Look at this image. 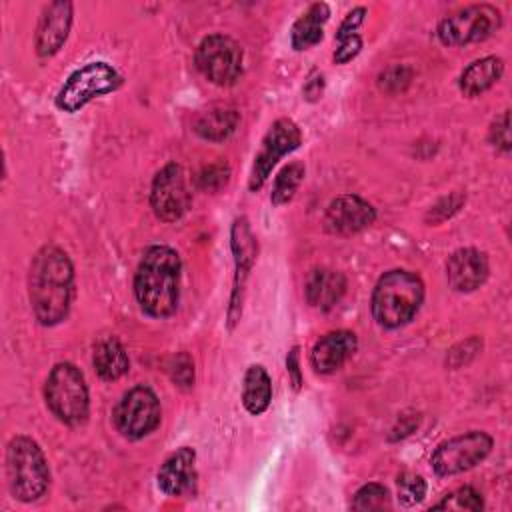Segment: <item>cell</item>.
Returning <instances> with one entry per match:
<instances>
[{
    "label": "cell",
    "instance_id": "obj_13",
    "mask_svg": "<svg viewBox=\"0 0 512 512\" xmlns=\"http://www.w3.org/2000/svg\"><path fill=\"white\" fill-rule=\"evenodd\" d=\"M230 244H232V252H234V264H236V274H234V288H232V298H230V310H228V318L230 324L236 322V318L240 316V308H242V290L246 284V278L250 274V268L254 264L256 258V238L250 230V224L246 218H236L232 224V232H230Z\"/></svg>",
    "mask_w": 512,
    "mask_h": 512
},
{
    "label": "cell",
    "instance_id": "obj_19",
    "mask_svg": "<svg viewBox=\"0 0 512 512\" xmlns=\"http://www.w3.org/2000/svg\"><path fill=\"white\" fill-rule=\"evenodd\" d=\"M306 300L314 308L330 310L334 308L346 292L344 274L330 268H316L306 282Z\"/></svg>",
    "mask_w": 512,
    "mask_h": 512
},
{
    "label": "cell",
    "instance_id": "obj_32",
    "mask_svg": "<svg viewBox=\"0 0 512 512\" xmlns=\"http://www.w3.org/2000/svg\"><path fill=\"white\" fill-rule=\"evenodd\" d=\"M490 142L502 150V152H508L510 150V114L508 110H504L494 122H492V128H490Z\"/></svg>",
    "mask_w": 512,
    "mask_h": 512
},
{
    "label": "cell",
    "instance_id": "obj_3",
    "mask_svg": "<svg viewBox=\"0 0 512 512\" xmlns=\"http://www.w3.org/2000/svg\"><path fill=\"white\" fill-rule=\"evenodd\" d=\"M424 300V282L410 270H390L380 276L372 292V316L384 328H398L412 320Z\"/></svg>",
    "mask_w": 512,
    "mask_h": 512
},
{
    "label": "cell",
    "instance_id": "obj_27",
    "mask_svg": "<svg viewBox=\"0 0 512 512\" xmlns=\"http://www.w3.org/2000/svg\"><path fill=\"white\" fill-rule=\"evenodd\" d=\"M426 496V482L418 474H402L398 478V498L404 506H414Z\"/></svg>",
    "mask_w": 512,
    "mask_h": 512
},
{
    "label": "cell",
    "instance_id": "obj_12",
    "mask_svg": "<svg viewBox=\"0 0 512 512\" xmlns=\"http://www.w3.org/2000/svg\"><path fill=\"white\" fill-rule=\"evenodd\" d=\"M150 204L154 214L164 222H176L184 216L190 204V194L180 164L170 162L154 176Z\"/></svg>",
    "mask_w": 512,
    "mask_h": 512
},
{
    "label": "cell",
    "instance_id": "obj_30",
    "mask_svg": "<svg viewBox=\"0 0 512 512\" xmlns=\"http://www.w3.org/2000/svg\"><path fill=\"white\" fill-rule=\"evenodd\" d=\"M230 178V168L224 164V162H216V164H210L206 166L200 176H198V182H200V188L208 190V192H216L220 190L222 186H226Z\"/></svg>",
    "mask_w": 512,
    "mask_h": 512
},
{
    "label": "cell",
    "instance_id": "obj_22",
    "mask_svg": "<svg viewBox=\"0 0 512 512\" xmlns=\"http://www.w3.org/2000/svg\"><path fill=\"white\" fill-rule=\"evenodd\" d=\"M92 364L102 380H118L128 372V356L124 346L116 338H104L96 344Z\"/></svg>",
    "mask_w": 512,
    "mask_h": 512
},
{
    "label": "cell",
    "instance_id": "obj_21",
    "mask_svg": "<svg viewBox=\"0 0 512 512\" xmlns=\"http://www.w3.org/2000/svg\"><path fill=\"white\" fill-rule=\"evenodd\" d=\"M238 112L230 106H212L198 114L194 120V130L204 140H226L238 126Z\"/></svg>",
    "mask_w": 512,
    "mask_h": 512
},
{
    "label": "cell",
    "instance_id": "obj_33",
    "mask_svg": "<svg viewBox=\"0 0 512 512\" xmlns=\"http://www.w3.org/2000/svg\"><path fill=\"white\" fill-rule=\"evenodd\" d=\"M360 48H362V40H360L358 34L342 38V40H338V48L334 52V60L338 64H346V62H350L360 52Z\"/></svg>",
    "mask_w": 512,
    "mask_h": 512
},
{
    "label": "cell",
    "instance_id": "obj_28",
    "mask_svg": "<svg viewBox=\"0 0 512 512\" xmlns=\"http://www.w3.org/2000/svg\"><path fill=\"white\" fill-rule=\"evenodd\" d=\"M434 508H464V510H482L484 500L472 486H460L452 494H448L440 504Z\"/></svg>",
    "mask_w": 512,
    "mask_h": 512
},
{
    "label": "cell",
    "instance_id": "obj_16",
    "mask_svg": "<svg viewBox=\"0 0 512 512\" xmlns=\"http://www.w3.org/2000/svg\"><path fill=\"white\" fill-rule=\"evenodd\" d=\"M72 24V4L70 2H52L42 10L38 28H36V52L40 56L56 54L68 38Z\"/></svg>",
    "mask_w": 512,
    "mask_h": 512
},
{
    "label": "cell",
    "instance_id": "obj_18",
    "mask_svg": "<svg viewBox=\"0 0 512 512\" xmlns=\"http://www.w3.org/2000/svg\"><path fill=\"white\" fill-rule=\"evenodd\" d=\"M194 460L196 452L188 446L178 448L170 454L158 470V488L168 496H180L194 484Z\"/></svg>",
    "mask_w": 512,
    "mask_h": 512
},
{
    "label": "cell",
    "instance_id": "obj_6",
    "mask_svg": "<svg viewBox=\"0 0 512 512\" xmlns=\"http://www.w3.org/2000/svg\"><path fill=\"white\" fill-rule=\"evenodd\" d=\"M502 24V14L490 4H472L446 16L438 24V38L446 46L482 42Z\"/></svg>",
    "mask_w": 512,
    "mask_h": 512
},
{
    "label": "cell",
    "instance_id": "obj_2",
    "mask_svg": "<svg viewBox=\"0 0 512 512\" xmlns=\"http://www.w3.org/2000/svg\"><path fill=\"white\" fill-rule=\"evenodd\" d=\"M182 262L170 246H150L134 276V294L140 308L154 318L170 316L178 306Z\"/></svg>",
    "mask_w": 512,
    "mask_h": 512
},
{
    "label": "cell",
    "instance_id": "obj_1",
    "mask_svg": "<svg viewBox=\"0 0 512 512\" xmlns=\"http://www.w3.org/2000/svg\"><path fill=\"white\" fill-rule=\"evenodd\" d=\"M74 294V268L68 254L56 246L40 248L30 264L28 296L34 316L54 326L68 316Z\"/></svg>",
    "mask_w": 512,
    "mask_h": 512
},
{
    "label": "cell",
    "instance_id": "obj_5",
    "mask_svg": "<svg viewBox=\"0 0 512 512\" xmlns=\"http://www.w3.org/2000/svg\"><path fill=\"white\" fill-rule=\"evenodd\" d=\"M44 396L48 408L60 422L78 426L86 420L90 406L88 386L74 364L60 362L52 368L44 386Z\"/></svg>",
    "mask_w": 512,
    "mask_h": 512
},
{
    "label": "cell",
    "instance_id": "obj_9",
    "mask_svg": "<svg viewBox=\"0 0 512 512\" xmlns=\"http://www.w3.org/2000/svg\"><path fill=\"white\" fill-rule=\"evenodd\" d=\"M160 402L148 386H134L128 390L114 410V424L118 432L130 440L148 436L160 424Z\"/></svg>",
    "mask_w": 512,
    "mask_h": 512
},
{
    "label": "cell",
    "instance_id": "obj_35",
    "mask_svg": "<svg viewBox=\"0 0 512 512\" xmlns=\"http://www.w3.org/2000/svg\"><path fill=\"white\" fill-rule=\"evenodd\" d=\"M286 366H288V372L292 374V384L294 388H300V382H302V376H300V368H298V346H294L286 358Z\"/></svg>",
    "mask_w": 512,
    "mask_h": 512
},
{
    "label": "cell",
    "instance_id": "obj_34",
    "mask_svg": "<svg viewBox=\"0 0 512 512\" xmlns=\"http://www.w3.org/2000/svg\"><path fill=\"white\" fill-rule=\"evenodd\" d=\"M410 80V72L402 66L388 68L384 74H380V86L386 90H400Z\"/></svg>",
    "mask_w": 512,
    "mask_h": 512
},
{
    "label": "cell",
    "instance_id": "obj_25",
    "mask_svg": "<svg viewBox=\"0 0 512 512\" xmlns=\"http://www.w3.org/2000/svg\"><path fill=\"white\" fill-rule=\"evenodd\" d=\"M302 178H304V166L300 162H292V164L284 166L274 180V188H272V196H270L272 204L280 206V204H286L288 200H292Z\"/></svg>",
    "mask_w": 512,
    "mask_h": 512
},
{
    "label": "cell",
    "instance_id": "obj_7",
    "mask_svg": "<svg viewBox=\"0 0 512 512\" xmlns=\"http://www.w3.org/2000/svg\"><path fill=\"white\" fill-rule=\"evenodd\" d=\"M120 74L106 62H90L78 68L60 88L56 104L60 110L76 112L92 98L108 94L120 86Z\"/></svg>",
    "mask_w": 512,
    "mask_h": 512
},
{
    "label": "cell",
    "instance_id": "obj_10",
    "mask_svg": "<svg viewBox=\"0 0 512 512\" xmlns=\"http://www.w3.org/2000/svg\"><path fill=\"white\" fill-rule=\"evenodd\" d=\"M242 58V48L224 34L206 36L196 50L198 70L218 86H230L240 78Z\"/></svg>",
    "mask_w": 512,
    "mask_h": 512
},
{
    "label": "cell",
    "instance_id": "obj_15",
    "mask_svg": "<svg viewBox=\"0 0 512 512\" xmlns=\"http://www.w3.org/2000/svg\"><path fill=\"white\" fill-rule=\"evenodd\" d=\"M488 258L476 248L456 250L446 264L448 284L458 292H472L488 278Z\"/></svg>",
    "mask_w": 512,
    "mask_h": 512
},
{
    "label": "cell",
    "instance_id": "obj_29",
    "mask_svg": "<svg viewBox=\"0 0 512 512\" xmlns=\"http://www.w3.org/2000/svg\"><path fill=\"white\" fill-rule=\"evenodd\" d=\"M168 372L174 384L180 388H190L194 384V362L186 352H180L170 358Z\"/></svg>",
    "mask_w": 512,
    "mask_h": 512
},
{
    "label": "cell",
    "instance_id": "obj_11",
    "mask_svg": "<svg viewBox=\"0 0 512 512\" xmlns=\"http://www.w3.org/2000/svg\"><path fill=\"white\" fill-rule=\"evenodd\" d=\"M302 142V134L300 128L290 120V118H280L276 120L270 130L266 132L264 140H262V148L254 158V166L250 172V190H258L262 188V184L266 182V178L270 176L272 168L278 164V160L296 150Z\"/></svg>",
    "mask_w": 512,
    "mask_h": 512
},
{
    "label": "cell",
    "instance_id": "obj_14",
    "mask_svg": "<svg viewBox=\"0 0 512 512\" xmlns=\"http://www.w3.org/2000/svg\"><path fill=\"white\" fill-rule=\"evenodd\" d=\"M376 220V210L370 202L356 194H342L334 198L326 210V228L334 234H356Z\"/></svg>",
    "mask_w": 512,
    "mask_h": 512
},
{
    "label": "cell",
    "instance_id": "obj_20",
    "mask_svg": "<svg viewBox=\"0 0 512 512\" xmlns=\"http://www.w3.org/2000/svg\"><path fill=\"white\" fill-rule=\"evenodd\" d=\"M504 72V62L496 56H486L480 60H474L468 68H464L460 76V90L466 96H478L492 88Z\"/></svg>",
    "mask_w": 512,
    "mask_h": 512
},
{
    "label": "cell",
    "instance_id": "obj_17",
    "mask_svg": "<svg viewBox=\"0 0 512 512\" xmlns=\"http://www.w3.org/2000/svg\"><path fill=\"white\" fill-rule=\"evenodd\" d=\"M358 348V340L350 330H334L324 334L310 352V362L316 372L332 374L344 366Z\"/></svg>",
    "mask_w": 512,
    "mask_h": 512
},
{
    "label": "cell",
    "instance_id": "obj_23",
    "mask_svg": "<svg viewBox=\"0 0 512 512\" xmlns=\"http://www.w3.org/2000/svg\"><path fill=\"white\" fill-rule=\"evenodd\" d=\"M330 16V10L324 2L312 4L306 14H302L292 26V46L296 50H306L322 40V28Z\"/></svg>",
    "mask_w": 512,
    "mask_h": 512
},
{
    "label": "cell",
    "instance_id": "obj_26",
    "mask_svg": "<svg viewBox=\"0 0 512 512\" xmlns=\"http://www.w3.org/2000/svg\"><path fill=\"white\" fill-rule=\"evenodd\" d=\"M352 508L354 510H384V508H390V492L386 486L378 484V482H370V484H364L356 494H354V500H352Z\"/></svg>",
    "mask_w": 512,
    "mask_h": 512
},
{
    "label": "cell",
    "instance_id": "obj_4",
    "mask_svg": "<svg viewBox=\"0 0 512 512\" xmlns=\"http://www.w3.org/2000/svg\"><path fill=\"white\" fill-rule=\"evenodd\" d=\"M6 476L12 496L34 502L48 490L50 470L40 446L28 436H14L6 448Z\"/></svg>",
    "mask_w": 512,
    "mask_h": 512
},
{
    "label": "cell",
    "instance_id": "obj_24",
    "mask_svg": "<svg viewBox=\"0 0 512 512\" xmlns=\"http://www.w3.org/2000/svg\"><path fill=\"white\" fill-rule=\"evenodd\" d=\"M272 400V382L264 366L254 364L246 370L242 402L250 414H262Z\"/></svg>",
    "mask_w": 512,
    "mask_h": 512
},
{
    "label": "cell",
    "instance_id": "obj_31",
    "mask_svg": "<svg viewBox=\"0 0 512 512\" xmlns=\"http://www.w3.org/2000/svg\"><path fill=\"white\" fill-rule=\"evenodd\" d=\"M480 348H482V340H480V338H476V336H474V338H468V340L456 344V346L448 352L446 362H448L452 368H460V366L468 364V362L478 354Z\"/></svg>",
    "mask_w": 512,
    "mask_h": 512
},
{
    "label": "cell",
    "instance_id": "obj_8",
    "mask_svg": "<svg viewBox=\"0 0 512 512\" xmlns=\"http://www.w3.org/2000/svg\"><path fill=\"white\" fill-rule=\"evenodd\" d=\"M492 436L482 430H470L438 444L430 464L438 476H454L480 464L492 450Z\"/></svg>",
    "mask_w": 512,
    "mask_h": 512
}]
</instances>
